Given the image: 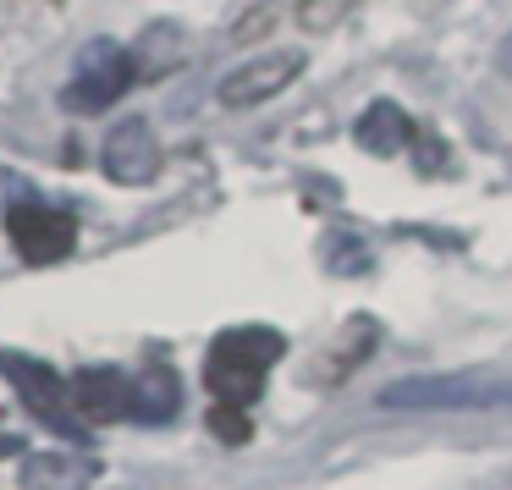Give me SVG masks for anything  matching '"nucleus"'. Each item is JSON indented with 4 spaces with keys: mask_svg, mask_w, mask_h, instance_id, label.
Returning <instances> with one entry per match:
<instances>
[{
    "mask_svg": "<svg viewBox=\"0 0 512 490\" xmlns=\"http://www.w3.org/2000/svg\"><path fill=\"white\" fill-rule=\"evenodd\" d=\"M287 353L281 331L270 325H237V331H221L210 342V358H204V386H210L215 402H232V408H248V402L265 391V369Z\"/></svg>",
    "mask_w": 512,
    "mask_h": 490,
    "instance_id": "nucleus-1",
    "label": "nucleus"
},
{
    "mask_svg": "<svg viewBox=\"0 0 512 490\" xmlns=\"http://www.w3.org/2000/svg\"><path fill=\"white\" fill-rule=\"evenodd\" d=\"M138 83V61L127 45H116V39H89V45L78 50V67H72L67 89H61V105L67 111H105V105H116L127 89Z\"/></svg>",
    "mask_w": 512,
    "mask_h": 490,
    "instance_id": "nucleus-2",
    "label": "nucleus"
},
{
    "mask_svg": "<svg viewBox=\"0 0 512 490\" xmlns=\"http://www.w3.org/2000/svg\"><path fill=\"white\" fill-rule=\"evenodd\" d=\"M380 408H474L496 413L512 408V380L496 375H430V380H397L380 391Z\"/></svg>",
    "mask_w": 512,
    "mask_h": 490,
    "instance_id": "nucleus-3",
    "label": "nucleus"
},
{
    "mask_svg": "<svg viewBox=\"0 0 512 490\" xmlns=\"http://www.w3.org/2000/svg\"><path fill=\"white\" fill-rule=\"evenodd\" d=\"M0 375L17 386V397L28 402V413H39V419H45L56 435H72V441L83 435L78 413H72V386H67V380H61L50 364L23 358V353H0Z\"/></svg>",
    "mask_w": 512,
    "mask_h": 490,
    "instance_id": "nucleus-4",
    "label": "nucleus"
},
{
    "mask_svg": "<svg viewBox=\"0 0 512 490\" xmlns=\"http://www.w3.org/2000/svg\"><path fill=\"white\" fill-rule=\"evenodd\" d=\"M6 237H12V248L28 265H56V259H67L78 248V215L28 199L6 210Z\"/></svg>",
    "mask_w": 512,
    "mask_h": 490,
    "instance_id": "nucleus-5",
    "label": "nucleus"
},
{
    "mask_svg": "<svg viewBox=\"0 0 512 490\" xmlns=\"http://www.w3.org/2000/svg\"><path fill=\"white\" fill-rule=\"evenodd\" d=\"M105 177L122 182V188H144V182L160 177V144L144 116L116 122V133L105 138Z\"/></svg>",
    "mask_w": 512,
    "mask_h": 490,
    "instance_id": "nucleus-6",
    "label": "nucleus"
},
{
    "mask_svg": "<svg viewBox=\"0 0 512 490\" xmlns=\"http://www.w3.org/2000/svg\"><path fill=\"white\" fill-rule=\"evenodd\" d=\"M67 386H72V413H78L83 430H94V424H111V419H122V413H133V380L116 375V369H105V364L78 369Z\"/></svg>",
    "mask_w": 512,
    "mask_h": 490,
    "instance_id": "nucleus-7",
    "label": "nucleus"
},
{
    "mask_svg": "<svg viewBox=\"0 0 512 490\" xmlns=\"http://www.w3.org/2000/svg\"><path fill=\"white\" fill-rule=\"evenodd\" d=\"M298 72H303V56H265V61H248V67H237L232 78H221V105H232V111L265 105V100H276L287 83H298Z\"/></svg>",
    "mask_w": 512,
    "mask_h": 490,
    "instance_id": "nucleus-8",
    "label": "nucleus"
},
{
    "mask_svg": "<svg viewBox=\"0 0 512 490\" xmlns=\"http://www.w3.org/2000/svg\"><path fill=\"white\" fill-rule=\"evenodd\" d=\"M353 138H358V149H364V155H380V160H391V155H402V149L413 144V122H408V111H402V105H391V100H375L364 116H358Z\"/></svg>",
    "mask_w": 512,
    "mask_h": 490,
    "instance_id": "nucleus-9",
    "label": "nucleus"
},
{
    "mask_svg": "<svg viewBox=\"0 0 512 490\" xmlns=\"http://www.w3.org/2000/svg\"><path fill=\"white\" fill-rule=\"evenodd\" d=\"M94 479V463L89 457H28L23 463V485L28 490H83Z\"/></svg>",
    "mask_w": 512,
    "mask_h": 490,
    "instance_id": "nucleus-10",
    "label": "nucleus"
},
{
    "mask_svg": "<svg viewBox=\"0 0 512 490\" xmlns=\"http://www.w3.org/2000/svg\"><path fill=\"white\" fill-rule=\"evenodd\" d=\"M177 402H182V386H177L171 369H144V375L133 380V413L144 424H166L171 413H177Z\"/></svg>",
    "mask_w": 512,
    "mask_h": 490,
    "instance_id": "nucleus-11",
    "label": "nucleus"
},
{
    "mask_svg": "<svg viewBox=\"0 0 512 490\" xmlns=\"http://www.w3.org/2000/svg\"><path fill=\"white\" fill-rule=\"evenodd\" d=\"M204 419H210V435H215V441H226V446H243L248 435H254V419H248L243 408H232V402H215Z\"/></svg>",
    "mask_w": 512,
    "mask_h": 490,
    "instance_id": "nucleus-12",
    "label": "nucleus"
},
{
    "mask_svg": "<svg viewBox=\"0 0 512 490\" xmlns=\"http://www.w3.org/2000/svg\"><path fill=\"white\" fill-rule=\"evenodd\" d=\"M369 347H375V320H369V314H353V325H347V347L331 358V375H347Z\"/></svg>",
    "mask_w": 512,
    "mask_h": 490,
    "instance_id": "nucleus-13",
    "label": "nucleus"
},
{
    "mask_svg": "<svg viewBox=\"0 0 512 490\" xmlns=\"http://www.w3.org/2000/svg\"><path fill=\"white\" fill-rule=\"evenodd\" d=\"M347 6H353V0H298V23L320 34V28L342 23V17H347Z\"/></svg>",
    "mask_w": 512,
    "mask_h": 490,
    "instance_id": "nucleus-14",
    "label": "nucleus"
},
{
    "mask_svg": "<svg viewBox=\"0 0 512 490\" xmlns=\"http://www.w3.org/2000/svg\"><path fill=\"white\" fill-rule=\"evenodd\" d=\"M276 12H281V0H265L254 12V23H237V39H254V34H265L270 23H276Z\"/></svg>",
    "mask_w": 512,
    "mask_h": 490,
    "instance_id": "nucleus-15",
    "label": "nucleus"
},
{
    "mask_svg": "<svg viewBox=\"0 0 512 490\" xmlns=\"http://www.w3.org/2000/svg\"><path fill=\"white\" fill-rule=\"evenodd\" d=\"M496 61H501V72H512V39H501V50H496Z\"/></svg>",
    "mask_w": 512,
    "mask_h": 490,
    "instance_id": "nucleus-16",
    "label": "nucleus"
},
{
    "mask_svg": "<svg viewBox=\"0 0 512 490\" xmlns=\"http://www.w3.org/2000/svg\"><path fill=\"white\" fill-rule=\"evenodd\" d=\"M12 452H23V441H12V435H0V457H12Z\"/></svg>",
    "mask_w": 512,
    "mask_h": 490,
    "instance_id": "nucleus-17",
    "label": "nucleus"
}]
</instances>
